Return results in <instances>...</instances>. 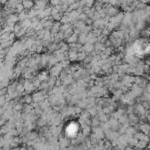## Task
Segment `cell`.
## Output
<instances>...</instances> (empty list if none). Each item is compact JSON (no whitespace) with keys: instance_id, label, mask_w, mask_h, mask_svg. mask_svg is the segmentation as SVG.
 Here are the masks:
<instances>
[{"instance_id":"cell-1","label":"cell","mask_w":150,"mask_h":150,"mask_svg":"<svg viewBox=\"0 0 150 150\" xmlns=\"http://www.w3.org/2000/svg\"><path fill=\"white\" fill-rule=\"evenodd\" d=\"M140 129H141L144 133H146V134H148V133L150 132V126H148V125H146V124H144V125H141V126H140Z\"/></svg>"},{"instance_id":"cell-2","label":"cell","mask_w":150,"mask_h":150,"mask_svg":"<svg viewBox=\"0 0 150 150\" xmlns=\"http://www.w3.org/2000/svg\"><path fill=\"white\" fill-rule=\"evenodd\" d=\"M148 122H149V123H150V116H148Z\"/></svg>"}]
</instances>
